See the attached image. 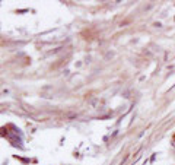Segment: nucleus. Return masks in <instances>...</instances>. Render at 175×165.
Masks as SVG:
<instances>
[{"label":"nucleus","instance_id":"f257e3e1","mask_svg":"<svg viewBox=\"0 0 175 165\" xmlns=\"http://www.w3.org/2000/svg\"><path fill=\"white\" fill-rule=\"evenodd\" d=\"M172 146H174V148H175V140H174V143H172Z\"/></svg>","mask_w":175,"mask_h":165}]
</instances>
